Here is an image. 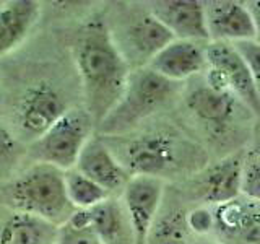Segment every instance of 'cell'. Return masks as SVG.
Instances as JSON below:
<instances>
[{
	"label": "cell",
	"mask_w": 260,
	"mask_h": 244,
	"mask_svg": "<svg viewBox=\"0 0 260 244\" xmlns=\"http://www.w3.org/2000/svg\"><path fill=\"white\" fill-rule=\"evenodd\" d=\"M73 57L83 88L85 111L98 126L120 100L132 69L101 16L88 20L78 29Z\"/></svg>",
	"instance_id": "1"
},
{
	"label": "cell",
	"mask_w": 260,
	"mask_h": 244,
	"mask_svg": "<svg viewBox=\"0 0 260 244\" xmlns=\"http://www.w3.org/2000/svg\"><path fill=\"white\" fill-rule=\"evenodd\" d=\"M176 89L177 83L162 78L148 67L134 69L120 100L96 126L98 132L101 137H122L161 109Z\"/></svg>",
	"instance_id": "2"
},
{
	"label": "cell",
	"mask_w": 260,
	"mask_h": 244,
	"mask_svg": "<svg viewBox=\"0 0 260 244\" xmlns=\"http://www.w3.org/2000/svg\"><path fill=\"white\" fill-rule=\"evenodd\" d=\"M7 195L15 211L39 217L55 226L63 225L75 211L65 192L63 171L44 163H36L13 179Z\"/></svg>",
	"instance_id": "3"
},
{
	"label": "cell",
	"mask_w": 260,
	"mask_h": 244,
	"mask_svg": "<svg viewBox=\"0 0 260 244\" xmlns=\"http://www.w3.org/2000/svg\"><path fill=\"white\" fill-rule=\"evenodd\" d=\"M94 127L85 108L67 109L54 126L32 140V158L60 171L73 169L83 146L93 137Z\"/></svg>",
	"instance_id": "4"
},
{
	"label": "cell",
	"mask_w": 260,
	"mask_h": 244,
	"mask_svg": "<svg viewBox=\"0 0 260 244\" xmlns=\"http://www.w3.org/2000/svg\"><path fill=\"white\" fill-rule=\"evenodd\" d=\"M114 151L130 176L162 179L177 169L185 146L176 135L168 132H148L128 138Z\"/></svg>",
	"instance_id": "5"
},
{
	"label": "cell",
	"mask_w": 260,
	"mask_h": 244,
	"mask_svg": "<svg viewBox=\"0 0 260 244\" xmlns=\"http://www.w3.org/2000/svg\"><path fill=\"white\" fill-rule=\"evenodd\" d=\"M207 85L228 92L244 108L260 117V100L247 62L233 44L208 41L205 46Z\"/></svg>",
	"instance_id": "6"
},
{
	"label": "cell",
	"mask_w": 260,
	"mask_h": 244,
	"mask_svg": "<svg viewBox=\"0 0 260 244\" xmlns=\"http://www.w3.org/2000/svg\"><path fill=\"white\" fill-rule=\"evenodd\" d=\"M165 197V182L158 177L132 176L122 191V207L132 233L134 244H146L159 215Z\"/></svg>",
	"instance_id": "7"
},
{
	"label": "cell",
	"mask_w": 260,
	"mask_h": 244,
	"mask_svg": "<svg viewBox=\"0 0 260 244\" xmlns=\"http://www.w3.org/2000/svg\"><path fill=\"white\" fill-rule=\"evenodd\" d=\"M67 109L65 98L59 93V89L47 81H39L21 96L16 119L21 132L36 140L54 126Z\"/></svg>",
	"instance_id": "8"
},
{
	"label": "cell",
	"mask_w": 260,
	"mask_h": 244,
	"mask_svg": "<svg viewBox=\"0 0 260 244\" xmlns=\"http://www.w3.org/2000/svg\"><path fill=\"white\" fill-rule=\"evenodd\" d=\"M203 7L210 41L226 44L255 41L254 18L244 2L211 0L203 2Z\"/></svg>",
	"instance_id": "9"
},
{
	"label": "cell",
	"mask_w": 260,
	"mask_h": 244,
	"mask_svg": "<svg viewBox=\"0 0 260 244\" xmlns=\"http://www.w3.org/2000/svg\"><path fill=\"white\" fill-rule=\"evenodd\" d=\"M124 41L125 47H122L120 52L124 54L130 69L132 65L135 69H140L146 67L162 47L174 41V36L146 8L130 20L125 28Z\"/></svg>",
	"instance_id": "10"
},
{
	"label": "cell",
	"mask_w": 260,
	"mask_h": 244,
	"mask_svg": "<svg viewBox=\"0 0 260 244\" xmlns=\"http://www.w3.org/2000/svg\"><path fill=\"white\" fill-rule=\"evenodd\" d=\"M213 230L233 244H260V203L244 195L216 205Z\"/></svg>",
	"instance_id": "11"
},
{
	"label": "cell",
	"mask_w": 260,
	"mask_h": 244,
	"mask_svg": "<svg viewBox=\"0 0 260 244\" xmlns=\"http://www.w3.org/2000/svg\"><path fill=\"white\" fill-rule=\"evenodd\" d=\"M150 13L158 18L174 39L210 41L205 7L199 0H158L148 4Z\"/></svg>",
	"instance_id": "12"
},
{
	"label": "cell",
	"mask_w": 260,
	"mask_h": 244,
	"mask_svg": "<svg viewBox=\"0 0 260 244\" xmlns=\"http://www.w3.org/2000/svg\"><path fill=\"white\" fill-rule=\"evenodd\" d=\"M75 169L100 184L109 194L120 189L124 191L128 179L132 177L104 138L98 135H93L83 146Z\"/></svg>",
	"instance_id": "13"
},
{
	"label": "cell",
	"mask_w": 260,
	"mask_h": 244,
	"mask_svg": "<svg viewBox=\"0 0 260 244\" xmlns=\"http://www.w3.org/2000/svg\"><path fill=\"white\" fill-rule=\"evenodd\" d=\"M169 81H184L207 69L205 46L195 41L174 39L146 65Z\"/></svg>",
	"instance_id": "14"
},
{
	"label": "cell",
	"mask_w": 260,
	"mask_h": 244,
	"mask_svg": "<svg viewBox=\"0 0 260 244\" xmlns=\"http://www.w3.org/2000/svg\"><path fill=\"white\" fill-rule=\"evenodd\" d=\"M185 106L202 124L215 132L226 130L239 116V109H246L233 95L207 83L190 89L185 96Z\"/></svg>",
	"instance_id": "15"
},
{
	"label": "cell",
	"mask_w": 260,
	"mask_h": 244,
	"mask_svg": "<svg viewBox=\"0 0 260 244\" xmlns=\"http://www.w3.org/2000/svg\"><path fill=\"white\" fill-rule=\"evenodd\" d=\"M244 158H246L244 151L233 153L203 171L197 181L200 199L215 207L238 199L241 195Z\"/></svg>",
	"instance_id": "16"
},
{
	"label": "cell",
	"mask_w": 260,
	"mask_h": 244,
	"mask_svg": "<svg viewBox=\"0 0 260 244\" xmlns=\"http://www.w3.org/2000/svg\"><path fill=\"white\" fill-rule=\"evenodd\" d=\"M41 16V4L36 0H10L0 7V57L15 51Z\"/></svg>",
	"instance_id": "17"
},
{
	"label": "cell",
	"mask_w": 260,
	"mask_h": 244,
	"mask_svg": "<svg viewBox=\"0 0 260 244\" xmlns=\"http://www.w3.org/2000/svg\"><path fill=\"white\" fill-rule=\"evenodd\" d=\"M59 226L46 220L13 211L0 223V244H55Z\"/></svg>",
	"instance_id": "18"
},
{
	"label": "cell",
	"mask_w": 260,
	"mask_h": 244,
	"mask_svg": "<svg viewBox=\"0 0 260 244\" xmlns=\"http://www.w3.org/2000/svg\"><path fill=\"white\" fill-rule=\"evenodd\" d=\"M88 211L93 231L103 244H134L120 200L109 197Z\"/></svg>",
	"instance_id": "19"
},
{
	"label": "cell",
	"mask_w": 260,
	"mask_h": 244,
	"mask_svg": "<svg viewBox=\"0 0 260 244\" xmlns=\"http://www.w3.org/2000/svg\"><path fill=\"white\" fill-rule=\"evenodd\" d=\"M63 182L67 199L75 210H91L111 197L108 191H104L100 184L81 174L75 168L63 171Z\"/></svg>",
	"instance_id": "20"
},
{
	"label": "cell",
	"mask_w": 260,
	"mask_h": 244,
	"mask_svg": "<svg viewBox=\"0 0 260 244\" xmlns=\"http://www.w3.org/2000/svg\"><path fill=\"white\" fill-rule=\"evenodd\" d=\"M182 208H171L158 215L146 244H189V226Z\"/></svg>",
	"instance_id": "21"
},
{
	"label": "cell",
	"mask_w": 260,
	"mask_h": 244,
	"mask_svg": "<svg viewBox=\"0 0 260 244\" xmlns=\"http://www.w3.org/2000/svg\"><path fill=\"white\" fill-rule=\"evenodd\" d=\"M55 244H103L91 228L88 210H75L63 225L59 226Z\"/></svg>",
	"instance_id": "22"
},
{
	"label": "cell",
	"mask_w": 260,
	"mask_h": 244,
	"mask_svg": "<svg viewBox=\"0 0 260 244\" xmlns=\"http://www.w3.org/2000/svg\"><path fill=\"white\" fill-rule=\"evenodd\" d=\"M241 195L260 203V157L247 153L242 165Z\"/></svg>",
	"instance_id": "23"
},
{
	"label": "cell",
	"mask_w": 260,
	"mask_h": 244,
	"mask_svg": "<svg viewBox=\"0 0 260 244\" xmlns=\"http://www.w3.org/2000/svg\"><path fill=\"white\" fill-rule=\"evenodd\" d=\"M239 51V54L244 57V60L247 62L252 80L257 89L258 100H260V44L255 41H246V43L233 44Z\"/></svg>",
	"instance_id": "24"
},
{
	"label": "cell",
	"mask_w": 260,
	"mask_h": 244,
	"mask_svg": "<svg viewBox=\"0 0 260 244\" xmlns=\"http://www.w3.org/2000/svg\"><path fill=\"white\" fill-rule=\"evenodd\" d=\"M185 220L189 231L197 234H207L210 230H213V211H210L207 207H197L187 211Z\"/></svg>",
	"instance_id": "25"
},
{
	"label": "cell",
	"mask_w": 260,
	"mask_h": 244,
	"mask_svg": "<svg viewBox=\"0 0 260 244\" xmlns=\"http://www.w3.org/2000/svg\"><path fill=\"white\" fill-rule=\"evenodd\" d=\"M16 155V140L8 130L0 124V168L12 163Z\"/></svg>",
	"instance_id": "26"
},
{
	"label": "cell",
	"mask_w": 260,
	"mask_h": 244,
	"mask_svg": "<svg viewBox=\"0 0 260 244\" xmlns=\"http://www.w3.org/2000/svg\"><path fill=\"white\" fill-rule=\"evenodd\" d=\"M249 12L254 18V24H255V43L260 44V0H255V2H246Z\"/></svg>",
	"instance_id": "27"
},
{
	"label": "cell",
	"mask_w": 260,
	"mask_h": 244,
	"mask_svg": "<svg viewBox=\"0 0 260 244\" xmlns=\"http://www.w3.org/2000/svg\"><path fill=\"white\" fill-rule=\"evenodd\" d=\"M250 153L258 155V157H260V119L257 120V124L254 126V130H252V146H250Z\"/></svg>",
	"instance_id": "28"
},
{
	"label": "cell",
	"mask_w": 260,
	"mask_h": 244,
	"mask_svg": "<svg viewBox=\"0 0 260 244\" xmlns=\"http://www.w3.org/2000/svg\"><path fill=\"white\" fill-rule=\"evenodd\" d=\"M189 244H218V242L207 241V239H199V241H193V242H189Z\"/></svg>",
	"instance_id": "29"
}]
</instances>
